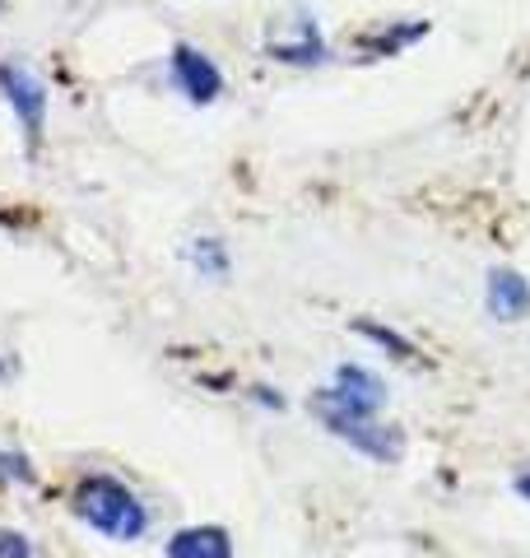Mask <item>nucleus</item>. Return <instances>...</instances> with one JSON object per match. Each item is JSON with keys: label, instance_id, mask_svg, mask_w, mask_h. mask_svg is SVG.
I'll return each instance as SVG.
<instances>
[{"label": "nucleus", "instance_id": "nucleus-1", "mask_svg": "<svg viewBox=\"0 0 530 558\" xmlns=\"http://www.w3.org/2000/svg\"><path fill=\"white\" fill-rule=\"evenodd\" d=\"M75 512H80L98 535L117 539V545H127V539H140V535H145V526H149V517H145V508H140V498L131 494L127 484H117L112 475L84 480L80 494H75Z\"/></svg>", "mask_w": 530, "mask_h": 558}, {"label": "nucleus", "instance_id": "nucleus-2", "mask_svg": "<svg viewBox=\"0 0 530 558\" xmlns=\"http://www.w3.org/2000/svg\"><path fill=\"white\" fill-rule=\"evenodd\" d=\"M316 414H322V424L335 433V438H345L349 447H359L363 457H373V461H396L400 447H405L400 433L377 424L373 414H345V410H326V405H316Z\"/></svg>", "mask_w": 530, "mask_h": 558}, {"label": "nucleus", "instance_id": "nucleus-3", "mask_svg": "<svg viewBox=\"0 0 530 558\" xmlns=\"http://www.w3.org/2000/svg\"><path fill=\"white\" fill-rule=\"evenodd\" d=\"M316 405L345 410V414H377L386 405V387H382V377H373L368 368L345 363V368L335 373V387H326L322 396H316Z\"/></svg>", "mask_w": 530, "mask_h": 558}, {"label": "nucleus", "instance_id": "nucleus-4", "mask_svg": "<svg viewBox=\"0 0 530 558\" xmlns=\"http://www.w3.org/2000/svg\"><path fill=\"white\" fill-rule=\"evenodd\" d=\"M0 89H5L10 108L20 112V126L28 135V145L43 140V121H47V89L28 75L24 65H0Z\"/></svg>", "mask_w": 530, "mask_h": 558}, {"label": "nucleus", "instance_id": "nucleus-5", "mask_svg": "<svg viewBox=\"0 0 530 558\" xmlns=\"http://www.w3.org/2000/svg\"><path fill=\"white\" fill-rule=\"evenodd\" d=\"M172 80H177V89H182L191 102H215L224 94V75H219V65L205 57V51H196L191 43H177L172 47Z\"/></svg>", "mask_w": 530, "mask_h": 558}, {"label": "nucleus", "instance_id": "nucleus-6", "mask_svg": "<svg viewBox=\"0 0 530 558\" xmlns=\"http://www.w3.org/2000/svg\"><path fill=\"white\" fill-rule=\"evenodd\" d=\"M489 312L498 322H521L530 312V284L517 270H493L489 275Z\"/></svg>", "mask_w": 530, "mask_h": 558}, {"label": "nucleus", "instance_id": "nucleus-7", "mask_svg": "<svg viewBox=\"0 0 530 558\" xmlns=\"http://www.w3.org/2000/svg\"><path fill=\"white\" fill-rule=\"evenodd\" d=\"M168 558H233V539L224 526H191L168 539Z\"/></svg>", "mask_w": 530, "mask_h": 558}, {"label": "nucleus", "instance_id": "nucleus-8", "mask_svg": "<svg viewBox=\"0 0 530 558\" xmlns=\"http://www.w3.org/2000/svg\"><path fill=\"white\" fill-rule=\"evenodd\" d=\"M275 61H293V65L326 61V43L316 38L312 24H303V38H298V43H279V47H275Z\"/></svg>", "mask_w": 530, "mask_h": 558}, {"label": "nucleus", "instance_id": "nucleus-9", "mask_svg": "<svg viewBox=\"0 0 530 558\" xmlns=\"http://www.w3.org/2000/svg\"><path fill=\"white\" fill-rule=\"evenodd\" d=\"M191 256H196V266H201L205 275H209V270H215L219 279L228 275V256H224L219 242H209V238H205V242H196V247H191Z\"/></svg>", "mask_w": 530, "mask_h": 558}, {"label": "nucleus", "instance_id": "nucleus-10", "mask_svg": "<svg viewBox=\"0 0 530 558\" xmlns=\"http://www.w3.org/2000/svg\"><path fill=\"white\" fill-rule=\"evenodd\" d=\"M359 330H363V336H373V340H382L386 349H396V354H400V359H414V349H410V344H405V340H396V336H392V330H382V326H368V322H363Z\"/></svg>", "mask_w": 530, "mask_h": 558}, {"label": "nucleus", "instance_id": "nucleus-11", "mask_svg": "<svg viewBox=\"0 0 530 558\" xmlns=\"http://www.w3.org/2000/svg\"><path fill=\"white\" fill-rule=\"evenodd\" d=\"M0 558H33V545L24 535H0Z\"/></svg>", "mask_w": 530, "mask_h": 558}, {"label": "nucleus", "instance_id": "nucleus-12", "mask_svg": "<svg viewBox=\"0 0 530 558\" xmlns=\"http://www.w3.org/2000/svg\"><path fill=\"white\" fill-rule=\"evenodd\" d=\"M517 494H521V498H530V475H521V480H517Z\"/></svg>", "mask_w": 530, "mask_h": 558}]
</instances>
